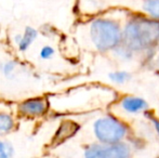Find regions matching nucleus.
Segmentation results:
<instances>
[{
  "mask_svg": "<svg viewBox=\"0 0 159 158\" xmlns=\"http://www.w3.org/2000/svg\"><path fill=\"white\" fill-rule=\"evenodd\" d=\"M159 41V22L136 19L127 25L124 33L125 47L131 51L144 50Z\"/></svg>",
  "mask_w": 159,
  "mask_h": 158,
  "instance_id": "f257e3e1",
  "label": "nucleus"
},
{
  "mask_svg": "<svg viewBox=\"0 0 159 158\" xmlns=\"http://www.w3.org/2000/svg\"><path fill=\"white\" fill-rule=\"evenodd\" d=\"M90 35L94 46L101 51L115 48L121 40L119 26L108 20H98L93 22Z\"/></svg>",
  "mask_w": 159,
  "mask_h": 158,
  "instance_id": "f03ea898",
  "label": "nucleus"
},
{
  "mask_svg": "<svg viewBox=\"0 0 159 158\" xmlns=\"http://www.w3.org/2000/svg\"><path fill=\"white\" fill-rule=\"evenodd\" d=\"M94 132L101 143L114 144L118 143L126 135L127 128L117 119L104 117L95 121Z\"/></svg>",
  "mask_w": 159,
  "mask_h": 158,
  "instance_id": "7ed1b4c3",
  "label": "nucleus"
},
{
  "mask_svg": "<svg viewBox=\"0 0 159 158\" xmlns=\"http://www.w3.org/2000/svg\"><path fill=\"white\" fill-rule=\"evenodd\" d=\"M131 151L124 143L93 144L84 151V158H130Z\"/></svg>",
  "mask_w": 159,
  "mask_h": 158,
  "instance_id": "20e7f679",
  "label": "nucleus"
},
{
  "mask_svg": "<svg viewBox=\"0 0 159 158\" xmlns=\"http://www.w3.org/2000/svg\"><path fill=\"white\" fill-rule=\"evenodd\" d=\"M17 110L22 116L36 118L47 114L49 110V103L46 97H30L20 103Z\"/></svg>",
  "mask_w": 159,
  "mask_h": 158,
  "instance_id": "39448f33",
  "label": "nucleus"
},
{
  "mask_svg": "<svg viewBox=\"0 0 159 158\" xmlns=\"http://www.w3.org/2000/svg\"><path fill=\"white\" fill-rule=\"evenodd\" d=\"M38 37V30L32 26H27L22 35L15 37V42L21 52H25L30 49V47L34 43Z\"/></svg>",
  "mask_w": 159,
  "mask_h": 158,
  "instance_id": "423d86ee",
  "label": "nucleus"
},
{
  "mask_svg": "<svg viewBox=\"0 0 159 158\" xmlns=\"http://www.w3.org/2000/svg\"><path fill=\"white\" fill-rule=\"evenodd\" d=\"M77 130H78V126L75 122H73V121L62 122V124H60L59 129L57 130V132H55L52 143H57V144L63 143L67 139L73 137Z\"/></svg>",
  "mask_w": 159,
  "mask_h": 158,
  "instance_id": "0eeeda50",
  "label": "nucleus"
},
{
  "mask_svg": "<svg viewBox=\"0 0 159 158\" xmlns=\"http://www.w3.org/2000/svg\"><path fill=\"white\" fill-rule=\"evenodd\" d=\"M147 106L146 102L140 97H125L122 101V107L130 113H138L140 111L145 110Z\"/></svg>",
  "mask_w": 159,
  "mask_h": 158,
  "instance_id": "6e6552de",
  "label": "nucleus"
},
{
  "mask_svg": "<svg viewBox=\"0 0 159 158\" xmlns=\"http://www.w3.org/2000/svg\"><path fill=\"white\" fill-rule=\"evenodd\" d=\"M15 127V121L12 115L6 112H0V135L7 134L13 131Z\"/></svg>",
  "mask_w": 159,
  "mask_h": 158,
  "instance_id": "1a4fd4ad",
  "label": "nucleus"
},
{
  "mask_svg": "<svg viewBox=\"0 0 159 158\" xmlns=\"http://www.w3.org/2000/svg\"><path fill=\"white\" fill-rule=\"evenodd\" d=\"M14 155V148L8 141L0 140V158H12Z\"/></svg>",
  "mask_w": 159,
  "mask_h": 158,
  "instance_id": "9d476101",
  "label": "nucleus"
},
{
  "mask_svg": "<svg viewBox=\"0 0 159 158\" xmlns=\"http://www.w3.org/2000/svg\"><path fill=\"white\" fill-rule=\"evenodd\" d=\"M17 68V62L16 61H13V60H11V61H7L6 63L2 64V74L4 75V76H7L8 78H12L13 76H14L15 74V70Z\"/></svg>",
  "mask_w": 159,
  "mask_h": 158,
  "instance_id": "9b49d317",
  "label": "nucleus"
},
{
  "mask_svg": "<svg viewBox=\"0 0 159 158\" xmlns=\"http://www.w3.org/2000/svg\"><path fill=\"white\" fill-rule=\"evenodd\" d=\"M144 8L151 15L159 19V0H147Z\"/></svg>",
  "mask_w": 159,
  "mask_h": 158,
  "instance_id": "f8f14e48",
  "label": "nucleus"
},
{
  "mask_svg": "<svg viewBox=\"0 0 159 158\" xmlns=\"http://www.w3.org/2000/svg\"><path fill=\"white\" fill-rule=\"evenodd\" d=\"M109 78L116 84H124L130 79V75L127 72H114L109 75Z\"/></svg>",
  "mask_w": 159,
  "mask_h": 158,
  "instance_id": "ddd939ff",
  "label": "nucleus"
},
{
  "mask_svg": "<svg viewBox=\"0 0 159 158\" xmlns=\"http://www.w3.org/2000/svg\"><path fill=\"white\" fill-rule=\"evenodd\" d=\"M55 53L54 48L51 46H43L39 51V57L41 60H51Z\"/></svg>",
  "mask_w": 159,
  "mask_h": 158,
  "instance_id": "4468645a",
  "label": "nucleus"
},
{
  "mask_svg": "<svg viewBox=\"0 0 159 158\" xmlns=\"http://www.w3.org/2000/svg\"><path fill=\"white\" fill-rule=\"evenodd\" d=\"M152 121H153V124H154V126H155L157 132L159 133V121H158V120H156V119H152Z\"/></svg>",
  "mask_w": 159,
  "mask_h": 158,
  "instance_id": "2eb2a0df",
  "label": "nucleus"
}]
</instances>
